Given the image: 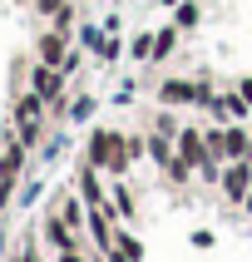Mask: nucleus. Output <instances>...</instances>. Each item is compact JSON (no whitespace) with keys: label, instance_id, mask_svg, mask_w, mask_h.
<instances>
[{"label":"nucleus","instance_id":"nucleus-20","mask_svg":"<svg viewBox=\"0 0 252 262\" xmlns=\"http://www.w3.org/2000/svg\"><path fill=\"white\" fill-rule=\"evenodd\" d=\"M242 208H247V213H252V193H247V198H242Z\"/></svg>","mask_w":252,"mask_h":262},{"label":"nucleus","instance_id":"nucleus-10","mask_svg":"<svg viewBox=\"0 0 252 262\" xmlns=\"http://www.w3.org/2000/svg\"><path fill=\"white\" fill-rule=\"evenodd\" d=\"M178 35H183V30H178V25H168V30H158V35H153V59H168V55H173V45H178Z\"/></svg>","mask_w":252,"mask_h":262},{"label":"nucleus","instance_id":"nucleus-5","mask_svg":"<svg viewBox=\"0 0 252 262\" xmlns=\"http://www.w3.org/2000/svg\"><path fill=\"white\" fill-rule=\"evenodd\" d=\"M158 104L163 109H188V104H198V79H163Z\"/></svg>","mask_w":252,"mask_h":262},{"label":"nucleus","instance_id":"nucleus-4","mask_svg":"<svg viewBox=\"0 0 252 262\" xmlns=\"http://www.w3.org/2000/svg\"><path fill=\"white\" fill-rule=\"evenodd\" d=\"M64 79H70V74L55 70V64H35V70H30V89H35L44 104H59V94H64Z\"/></svg>","mask_w":252,"mask_h":262},{"label":"nucleus","instance_id":"nucleus-12","mask_svg":"<svg viewBox=\"0 0 252 262\" xmlns=\"http://www.w3.org/2000/svg\"><path fill=\"white\" fill-rule=\"evenodd\" d=\"M114 248L124 252L129 262H139V257H144V248H139V237H129V233H114Z\"/></svg>","mask_w":252,"mask_h":262},{"label":"nucleus","instance_id":"nucleus-17","mask_svg":"<svg viewBox=\"0 0 252 262\" xmlns=\"http://www.w3.org/2000/svg\"><path fill=\"white\" fill-rule=\"evenodd\" d=\"M59 262H84V257H79L74 248H64V252H59Z\"/></svg>","mask_w":252,"mask_h":262},{"label":"nucleus","instance_id":"nucleus-18","mask_svg":"<svg viewBox=\"0 0 252 262\" xmlns=\"http://www.w3.org/2000/svg\"><path fill=\"white\" fill-rule=\"evenodd\" d=\"M237 89H242V99L252 104V74H247V79H242V84H237Z\"/></svg>","mask_w":252,"mask_h":262},{"label":"nucleus","instance_id":"nucleus-6","mask_svg":"<svg viewBox=\"0 0 252 262\" xmlns=\"http://www.w3.org/2000/svg\"><path fill=\"white\" fill-rule=\"evenodd\" d=\"M247 114H252V104L242 99V89H227V94H218V104H213V119H218V124H242Z\"/></svg>","mask_w":252,"mask_h":262},{"label":"nucleus","instance_id":"nucleus-9","mask_svg":"<svg viewBox=\"0 0 252 262\" xmlns=\"http://www.w3.org/2000/svg\"><path fill=\"white\" fill-rule=\"evenodd\" d=\"M25 154H30V148L20 144V134H15L10 148L0 154V178H5V183H15V178H20V168H25Z\"/></svg>","mask_w":252,"mask_h":262},{"label":"nucleus","instance_id":"nucleus-8","mask_svg":"<svg viewBox=\"0 0 252 262\" xmlns=\"http://www.w3.org/2000/svg\"><path fill=\"white\" fill-rule=\"evenodd\" d=\"M79 198H84L89 208H109L104 183H99V168H94V163H79Z\"/></svg>","mask_w":252,"mask_h":262},{"label":"nucleus","instance_id":"nucleus-16","mask_svg":"<svg viewBox=\"0 0 252 262\" xmlns=\"http://www.w3.org/2000/svg\"><path fill=\"white\" fill-rule=\"evenodd\" d=\"M10 188H15V183H5V178H0V208L10 203Z\"/></svg>","mask_w":252,"mask_h":262},{"label":"nucleus","instance_id":"nucleus-13","mask_svg":"<svg viewBox=\"0 0 252 262\" xmlns=\"http://www.w3.org/2000/svg\"><path fill=\"white\" fill-rule=\"evenodd\" d=\"M129 55H133V59H153V35H148V30H144V35H133Z\"/></svg>","mask_w":252,"mask_h":262},{"label":"nucleus","instance_id":"nucleus-3","mask_svg":"<svg viewBox=\"0 0 252 262\" xmlns=\"http://www.w3.org/2000/svg\"><path fill=\"white\" fill-rule=\"evenodd\" d=\"M74 50H70V35H64V30H44L40 40H35V59H40V64H55V70H64V59H70Z\"/></svg>","mask_w":252,"mask_h":262},{"label":"nucleus","instance_id":"nucleus-14","mask_svg":"<svg viewBox=\"0 0 252 262\" xmlns=\"http://www.w3.org/2000/svg\"><path fill=\"white\" fill-rule=\"evenodd\" d=\"M114 203H119V213H124V218H133V198H129V188H124V183L114 188Z\"/></svg>","mask_w":252,"mask_h":262},{"label":"nucleus","instance_id":"nucleus-11","mask_svg":"<svg viewBox=\"0 0 252 262\" xmlns=\"http://www.w3.org/2000/svg\"><path fill=\"white\" fill-rule=\"evenodd\" d=\"M198 15H203V10H198L193 0H183V5H173V25L178 30H193V25H198Z\"/></svg>","mask_w":252,"mask_h":262},{"label":"nucleus","instance_id":"nucleus-19","mask_svg":"<svg viewBox=\"0 0 252 262\" xmlns=\"http://www.w3.org/2000/svg\"><path fill=\"white\" fill-rule=\"evenodd\" d=\"M15 262H40V257H35V252H20V257H15Z\"/></svg>","mask_w":252,"mask_h":262},{"label":"nucleus","instance_id":"nucleus-7","mask_svg":"<svg viewBox=\"0 0 252 262\" xmlns=\"http://www.w3.org/2000/svg\"><path fill=\"white\" fill-rule=\"evenodd\" d=\"M173 144H178V159L188 163V168H203V163H213V159H208V139H203L198 129H183Z\"/></svg>","mask_w":252,"mask_h":262},{"label":"nucleus","instance_id":"nucleus-21","mask_svg":"<svg viewBox=\"0 0 252 262\" xmlns=\"http://www.w3.org/2000/svg\"><path fill=\"white\" fill-rule=\"evenodd\" d=\"M163 5H183V0H163Z\"/></svg>","mask_w":252,"mask_h":262},{"label":"nucleus","instance_id":"nucleus-2","mask_svg":"<svg viewBox=\"0 0 252 262\" xmlns=\"http://www.w3.org/2000/svg\"><path fill=\"white\" fill-rule=\"evenodd\" d=\"M222 198L227 203H242L252 193V159H233V163H222Z\"/></svg>","mask_w":252,"mask_h":262},{"label":"nucleus","instance_id":"nucleus-1","mask_svg":"<svg viewBox=\"0 0 252 262\" xmlns=\"http://www.w3.org/2000/svg\"><path fill=\"white\" fill-rule=\"evenodd\" d=\"M84 163H94L99 173L109 178H124L129 168V134H114V129H89V148H84Z\"/></svg>","mask_w":252,"mask_h":262},{"label":"nucleus","instance_id":"nucleus-15","mask_svg":"<svg viewBox=\"0 0 252 262\" xmlns=\"http://www.w3.org/2000/svg\"><path fill=\"white\" fill-rule=\"evenodd\" d=\"M64 5H70V0H35V10H40V15H50V20H55Z\"/></svg>","mask_w":252,"mask_h":262}]
</instances>
